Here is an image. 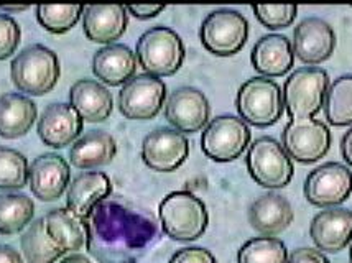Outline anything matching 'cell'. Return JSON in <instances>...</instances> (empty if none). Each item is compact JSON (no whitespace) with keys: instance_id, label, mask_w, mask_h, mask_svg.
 <instances>
[{"instance_id":"cell-25","label":"cell","mask_w":352,"mask_h":263,"mask_svg":"<svg viewBox=\"0 0 352 263\" xmlns=\"http://www.w3.org/2000/svg\"><path fill=\"white\" fill-rule=\"evenodd\" d=\"M69 106L87 122H104L112 114V94L94 79H79L69 89Z\"/></svg>"},{"instance_id":"cell-37","label":"cell","mask_w":352,"mask_h":263,"mask_svg":"<svg viewBox=\"0 0 352 263\" xmlns=\"http://www.w3.org/2000/svg\"><path fill=\"white\" fill-rule=\"evenodd\" d=\"M127 8L129 14H132L135 19L140 20H148L162 14L165 10V5H129Z\"/></svg>"},{"instance_id":"cell-5","label":"cell","mask_w":352,"mask_h":263,"mask_svg":"<svg viewBox=\"0 0 352 263\" xmlns=\"http://www.w3.org/2000/svg\"><path fill=\"white\" fill-rule=\"evenodd\" d=\"M137 62L155 78L173 76L183 66L186 49L183 40L168 27H153L137 41Z\"/></svg>"},{"instance_id":"cell-31","label":"cell","mask_w":352,"mask_h":263,"mask_svg":"<svg viewBox=\"0 0 352 263\" xmlns=\"http://www.w3.org/2000/svg\"><path fill=\"white\" fill-rule=\"evenodd\" d=\"M85 14L82 5H38L36 19L46 32L63 35L69 32Z\"/></svg>"},{"instance_id":"cell-2","label":"cell","mask_w":352,"mask_h":263,"mask_svg":"<svg viewBox=\"0 0 352 263\" xmlns=\"http://www.w3.org/2000/svg\"><path fill=\"white\" fill-rule=\"evenodd\" d=\"M86 245V224L68 207H56L33 220L22 236L28 263H56L66 253Z\"/></svg>"},{"instance_id":"cell-1","label":"cell","mask_w":352,"mask_h":263,"mask_svg":"<svg viewBox=\"0 0 352 263\" xmlns=\"http://www.w3.org/2000/svg\"><path fill=\"white\" fill-rule=\"evenodd\" d=\"M87 252L99 263H137L158 239L157 220L122 201L106 199L85 220Z\"/></svg>"},{"instance_id":"cell-42","label":"cell","mask_w":352,"mask_h":263,"mask_svg":"<svg viewBox=\"0 0 352 263\" xmlns=\"http://www.w3.org/2000/svg\"><path fill=\"white\" fill-rule=\"evenodd\" d=\"M349 260L352 263V240H351V249H349Z\"/></svg>"},{"instance_id":"cell-28","label":"cell","mask_w":352,"mask_h":263,"mask_svg":"<svg viewBox=\"0 0 352 263\" xmlns=\"http://www.w3.org/2000/svg\"><path fill=\"white\" fill-rule=\"evenodd\" d=\"M35 216V204L27 194H0V233L14 236L32 224Z\"/></svg>"},{"instance_id":"cell-7","label":"cell","mask_w":352,"mask_h":263,"mask_svg":"<svg viewBox=\"0 0 352 263\" xmlns=\"http://www.w3.org/2000/svg\"><path fill=\"white\" fill-rule=\"evenodd\" d=\"M236 107L245 124L261 128L270 127L283 115V93L274 79L252 78L239 89Z\"/></svg>"},{"instance_id":"cell-40","label":"cell","mask_w":352,"mask_h":263,"mask_svg":"<svg viewBox=\"0 0 352 263\" xmlns=\"http://www.w3.org/2000/svg\"><path fill=\"white\" fill-rule=\"evenodd\" d=\"M56 263H92V262L87 257L81 255V253H73V255L65 257L63 260L56 262Z\"/></svg>"},{"instance_id":"cell-8","label":"cell","mask_w":352,"mask_h":263,"mask_svg":"<svg viewBox=\"0 0 352 263\" xmlns=\"http://www.w3.org/2000/svg\"><path fill=\"white\" fill-rule=\"evenodd\" d=\"M245 165L254 181L268 190H280L290 185L295 171L283 145L272 137H261L250 145Z\"/></svg>"},{"instance_id":"cell-17","label":"cell","mask_w":352,"mask_h":263,"mask_svg":"<svg viewBox=\"0 0 352 263\" xmlns=\"http://www.w3.org/2000/svg\"><path fill=\"white\" fill-rule=\"evenodd\" d=\"M69 165L56 153H45L35 158L28 171L32 193L45 203L60 199L69 186Z\"/></svg>"},{"instance_id":"cell-30","label":"cell","mask_w":352,"mask_h":263,"mask_svg":"<svg viewBox=\"0 0 352 263\" xmlns=\"http://www.w3.org/2000/svg\"><path fill=\"white\" fill-rule=\"evenodd\" d=\"M237 263H288V249L276 237H255L239 249Z\"/></svg>"},{"instance_id":"cell-11","label":"cell","mask_w":352,"mask_h":263,"mask_svg":"<svg viewBox=\"0 0 352 263\" xmlns=\"http://www.w3.org/2000/svg\"><path fill=\"white\" fill-rule=\"evenodd\" d=\"M282 145L288 157L309 165L328 155L331 132L328 125L316 119L290 120L282 132Z\"/></svg>"},{"instance_id":"cell-12","label":"cell","mask_w":352,"mask_h":263,"mask_svg":"<svg viewBox=\"0 0 352 263\" xmlns=\"http://www.w3.org/2000/svg\"><path fill=\"white\" fill-rule=\"evenodd\" d=\"M303 191L313 206L336 207L352 193V171L342 163H324L308 174Z\"/></svg>"},{"instance_id":"cell-20","label":"cell","mask_w":352,"mask_h":263,"mask_svg":"<svg viewBox=\"0 0 352 263\" xmlns=\"http://www.w3.org/2000/svg\"><path fill=\"white\" fill-rule=\"evenodd\" d=\"M112 181L102 171H86L73 179L66 194V207L86 220L94 207L111 196Z\"/></svg>"},{"instance_id":"cell-36","label":"cell","mask_w":352,"mask_h":263,"mask_svg":"<svg viewBox=\"0 0 352 263\" xmlns=\"http://www.w3.org/2000/svg\"><path fill=\"white\" fill-rule=\"evenodd\" d=\"M288 263H331L328 257L318 249L301 247L293 250V253L288 258Z\"/></svg>"},{"instance_id":"cell-41","label":"cell","mask_w":352,"mask_h":263,"mask_svg":"<svg viewBox=\"0 0 352 263\" xmlns=\"http://www.w3.org/2000/svg\"><path fill=\"white\" fill-rule=\"evenodd\" d=\"M3 12H25L28 8V5H22V7H0Z\"/></svg>"},{"instance_id":"cell-14","label":"cell","mask_w":352,"mask_h":263,"mask_svg":"<svg viewBox=\"0 0 352 263\" xmlns=\"http://www.w3.org/2000/svg\"><path fill=\"white\" fill-rule=\"evenodd\" d=\"M190 155V141L175 128L160 127L150 132L142 144V160L150 170L171 173L178 170Z\"/></svg>"},{"instance_id":"cell-24","label":"cell","mask_w":352,"mask_h":263,"mask_svg":"<svg viewBox=\"0 0 352 263\" xmlns=\"http://www.w3.org/2000/svg\"><path fill=\"white\" fill-rule=\"evenodd\" d=\"M129 15L122 5H87L82 14L85 35L94 43H114L127 30Z\"/></svg>"},{"instance_id":"cell-32","label":"cell","mask_w":352,"mask_h":263,"mask_svg":"<svg viewBox=\"0 0 352 263\" xmlns=\"http://www.w3.org/2000/svg\"><path fill=\"white\" fill-rule=\"evenodd\" d=\"M27 158L14 148L0 147V190H22L28 181Z\"/></svg>"},{"instance_id":"cell-38","label":"cell","mask_w":352,"mask_h":263,"mask_svg":"<svg viewBox=\"0 0 352 263\" xmlns=\"http://www.w3.org/2000/svg\"><path fill=\"white\" fill-rule=\"evenodd\" d=\"M0 263H23V260L14 247L0 245Z\"/></svg>"},{"instance_id":"cell-34","label":"cell","mask_w":352,"mask_h":263,"mask_svg":"<svg viewBox=\"0 0 352 263\" xmlns=\"http://www.w3.org/2000/svg\"><path fill=\"white\" fill-rule=\"evenodd\" d=\"M22 38V30L12 16L0 14V61L7 60L16 52Z\"/></svg>"},{"instance_id":"cell-33","label":"cell","mask_w":352,"mask_h":263,"mask_svg":"<svg viewBox=\"0 0 352 263\" xmlns=\"http://www.w3.org/2000/svg\"><path fill=\"white\" fill-rule=\"evenodd\" d=\"M252 10L257 20L268 30H280L287 28L295 22L296 5H252Z\"/></svg>"},{"instance_id":"cell-18","label":"cell","mask_w":352,"mask_h":263,"mask_svg":"<svg viewBox=\"0 0 352 263\" xmlns=\"http://www.w3.org/2000/svg\"><path fill=\"white\" fill-rule=\"evenodd\" d=\"M309 236L321 252H341L352 240V211L328 207L318 212L309 225Z\"/></svg>"},{"instance_id":"cell-9","label":"cell","mask_w":352,"mask_h":263,"mask_svg":"<svg viewBox=\"0 0 352 263\" xmlns=\"http://www.w3.org/2000/svg\"><path fill=\"white\" fill-rule=\"evenodd\" d=\"M199 38L209 53L216 56H232L245 47L249 22L241 12L219 8L203 20Z\"/></svg>"},{"instance_id":"cell-13","label":"cell","mask_w":352,"mask_h":263,"mask_svg":"<svg viewBox=\"0 0 352 263\" xmlns=\"http://www.w3.org/2000/svg\"><path fill=\"white\" fill-rule=\"evenodd\" d=\"M166 86L152 74H137L119 93L120 114L131 120H150L165 106Z\"/></svg>"},{"instance_id":"cell-35","label":"cell","mask_w":352,"mask_h":263,"mask_svg":"<svg viewBox=\"0 0 352 263\" xmlns=\"http://www.w3.org/2000/svg\"><path fill=\"white\" fill-rule=\"evenodd\" d=\"M170 263H217L216 257L203 247L179 249L170 258Z\"/></svg>"},{"instance_id":"cell-4","label":"cell","mask_w":352,"mask_h":263,"mask_svg":"<svg viewBox=\"0 0 352 263\" xmlns=\"http://www.w3.org/2000/svg\"><path fill=\"white\" fill-rule=\"evenodd\" d=\"M60 60L53 49L43 45H32L14 58L10 76L20 93L45 95L52 93L60 79Z\"/></svg>"},{"instance_id":"cell-16","label":"cell","mask_w":352,"mask_h":263,"mask_svg":"<svg viewBox=\"0 0 352 263\" xmlns=\"http://www.w3.org/2000/svg\"><path fill=\"white\" fill-rule=\"evenodd\" d=\"M293 53L301 62L316 66L329 60L336 48V33L324 20L309 16L293 32Z\"/></svg>"},{"instance_id":"cell-3","label":"cell","mask_w":352,"mask_h":263,"mask_svg":"<svg viewBox=\"0 0 352 263\" xmlns=\"http://www.w3.org/2000/svg\"><path fill=\"white\" fill-rule=\"evenodd\" d=\"M163 232L173 240L191 242L206 232L209 214L198 196L190 191H173L158 207Z\"/></svg>"},{"instance_id":"cell-22","label":"cell","mask_w":352,"mask_h":263,"mask_svg":"<svg viewBox=\"0 0 352 263\" xmlns=\"http://www.w3.org/2000/svg\"><path fill=\"white\" fill-rule=\"evenodd\" d=\"M137 56L127 45H107L92 58V73L107 86H120L135 76Z\"/></svg>"},{"instance_id":"cell-39","label":"cell","mask_w":352,"mask_h":263,"mask_svg":"<svg viewBox=\"0 0 352 263\" xmlns=\"http://www.w3.org/2000/svg\"><path fill=\"white\" fill-rule=\"evenodd\" d=\"M341 155L347 165L352 166V127L341 139Z\"/></svg>"},{"instance_id":"cell-26","label":"cell","mask_w":352,"mask_h":263,"mask_svg":"<svg viewBox=\"0 0 352 263\" xmlns=\"http://www.w3.org/2000/svg\"><path fill=\"white\" fill-rule=\"evenodd\" d=\"M38 111L27 95L8 93L0 95V137L7 140L19 139L30 132Z\"/></svg>"},{"instance_id":"cell-27","label":"cell","mask_w":352,"mask_h":263,"mask_svg":"<svg viewBox=\"0 0 352 263\" xmlns=\"http://www.w3.org/2000/svg\"><path fill=\"white\" fill-rule=\"evenodd\" d=\"M116 153L117 144L111 133L92 130L74 141L69 152V160L79 170H89L109 165Z\"/></svg>"},{"instance_id":"cell-15","label":"cell","mask_w":352,"mask_h":263,"mask_svg":"<svg viewBox=\"0 0 352 263\" xmlns=\"http://www.w3.org/2000/svg\"><path fill=\"white\" fill-rule=\"evenodd\" d=\"M211 117L208 98L195 87H179L168 95L165 104V119L175 130L195 133L203 130Z\"/></svg>"},{"instance_id":"cell-23","label":"cell","mask_w":352,"mask_h":263,"mask_svg":"<svg viewBox=\"0 0 352 263\" xmlns=\"http://www.w3.org/2000/svg\"><path fill=\"white\" fill-rule=\"evenodd\" d=\"M249 222L263 237H275L293 222V207L282 194L267 193L257 198L249 209Z\"/></svg>"},{"instance_id":"cell-6","label":"cell","mask_w":352,"mask_h":263,"mask_svg":"<svg viewBox=\"0 0 352 263\" xmlns=\"http://www.w3.org/2000/svg\"><path fill=\"white\" fill-rule=\"evenodd\" d=\"M329 87L324 69L307 66L293 71L283 87V106L290 120H308L322 108Z\"/></svg>"},{"instance_id":"cell-10","label":"cell","mask_w":352,"mask_h":263,"mask_svg":"<svg viewBox=\"0 0 352 263\" xmlns=\"http://www.w3.org/2000/svg\"><path fill=\"white\" fill-rule=\"evenodd\" d=\"M249 125L236 115H219L206 125L201 135V148L204 155L219 163L237 160L247 147H250Z\"/></svg>"},{"instance_id":"cell-29","label":"cell","mask_w":352,"mask_h":263,"mask_svg":"<svg viewBox=\"0 0 352 263\" xmlns=\"http://www.w3.org/2000/svg\"><path fill=\"white\" fill-rule=\"evenodd\" d=\"M322 108L328 124L334 127L352 125V74H344L331 82Z\"/></svg>"},{"instance_id":"cell-21","label":"cell","mask_w":352,"mask_h":263,"mask_svg":"<svg viewBox=\"0 0 352 263\" xmlns=\"http://www.w3.org/2000/svg\"><path fill=\"white\" fill-rule=\"evenodd\" d=\"M254 69L262 78H280L285 76L295 65V53H293L292 41L283 35H263L254 45L250 53Z\"/></svg>"},{"instance_id":"cell-19","label":"cell","mask_w":352,"mask_h":263,"mask_svg":"<svg viewBox=\"0 0 352 263\" xmlns=\"http://www.w3.org/2000/svg\"><path fill=\"white\" fill-rule=\"evenodd\" d=\"M82 119L69 104L56 102L48 106L38 120V137L45 145L65 148L79 139Z\"/></svg>"}]
</instances>
